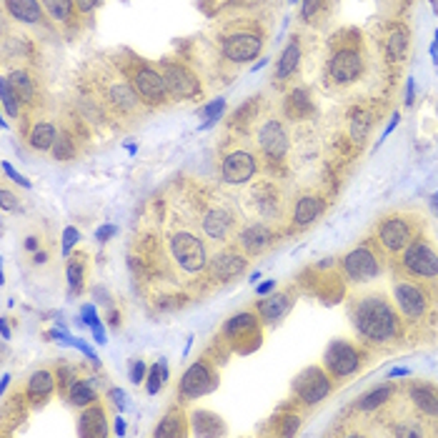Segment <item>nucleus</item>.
Here are the masks:
<instances>
[{
	"label": "nucleus",
	"mask_w": 438,
	"mask_h": 438,
	"mask_svg": "<svg viewBox=\"0 0 438 438\" xmlns=\"http://www.w3.org/2000/svg\"><path fill=\"white\" fill-rule=\"evenodd\" d=\"M351 323L368 343L386 346L401 338V318L383 293H368L351 306Z\"/></svg>",
	"instance_id": "1"
},
{
	"label": "nucleus",
	"mask_w": 438,
	"mask_h": 438,
	"mask_svg": "<svg viewBox=\"0 0 438 438\" xmlns=\"http://www.w3.org/2000/svg\"><path fill=\"white\" fill-rule=\"evenodd\" d=\"M363 366V354L354 343H348L343 338H334L328 343L326 354H323V368L331 373V378H351L354 373L361 371Z\"/></svg>",
	"instance_id": "2"
},
{
	"label": "nucleus",
	"mask_w": 438,
	"mask_h": 438,
	"mask_svg": "<svg viewBox=\"0 0 438 438\" xmlns=\"http://www.w3.org/2000/svg\"><path fill=\"white\" fill-rule=\"evenodd\" d=\"M401 266L413 278H438V253L426 238H413L401 250Z\"/></svg>",
	"instance_id": "3"
},
{
	"label": "nucleus",
	"mask_w": 438,
	"mask_h": 438,
	"mask_svg": "<svg viewBox=\"0 0 438 438\" xmlns=\"http://www.w3.org/2000/svg\"><path fill=\"white\" fill-rule=\"evenodd\" d=\"M170 253L185 273H198L208 266L206 246H203L201 238L188 233V230H178L176 236L170 238Z\"/></svg>",
	"instance_id": "4"
},
{
	"label": "nucleus",
	"mask_w": 438,
	"mask_h": 438,
	"mask_svg": "<svg viewBox=\"0 0 438 438\" xmlns=\"http://www.w3.org/2000/svg\"><path fill=\"white\" fill-rule=\"evenodd\" d=\"M416 238V218L396 213L378 223V243L388 253H401Z\"/></svg>",
	"instance_id": "5"
},
{
	"label": "nucleus",
	"mask_w": 438,
	"mask_h": 438,
	"mask_svg": "<svg viewBox=\"0 0 438 438\" xmlns=\"http://www.w3.org/2000/svg\"><path fill=\"white\" fill-rule=\"evenodd\" d=\"M293 391L306 405H316L331 396V391H334V378H331V373H328L326 368L311 366L295 376Z\"/></svg>",
	"instance_id": "6"
},
{
	"label": "nucleus",
	"mask_w": 438,
	"mask_h": 438,
	"mask_svg": "<svg viewBox=\"0 0 438 438\" xmlns=\"http://www.w3.org/2000/svg\"><path fill=\"white\" fill-rule=\"evenodd\" d=\"M340 268H343V275H346L351 283H368L381 275V261L376 258L371 246L363 243V246H358V248H354L351 253L343 255Z\"/></svg>",
	"instance_id": "7"
},
{
	"label": "nucleus",
	"mask_w": 438,
	"mask_h": 438,
	"mask_svg": "<svg viewBox=\"0 0 438 438\" xmlns=\"http://www.w3.org/2000/svg\"><path fill=\"white\" fill-rule=\"evenodd\" d=\"M131 80H133L136 93L145 100V103L161 105V103L168 100V95H170L168 83H165L163 73H158L156 68L145 66V63H138L136 71H133V75H131Z\"/></svg>",
	"instance_id": "8"
},
{
	"label": "nucleus",
	"mask_w": 438,
	"mask_h": 438,
	"mask_svg": "<svg viewBox=\"0 0 438 438\" xmlns=\"http://www.w3.org/2000/svg\"><path fill=\"white\" fill-rule=\"evenodd\" d=\"M393 298H396V306L403 313V318L411 320V323L421 320L426 316V311H428V293L411 281H396Z\"/></svg>",
	"instance_id": "9"
},
{
	"label": "nucleus",
	"mask_w": 438,
	"mask_h": 438,
	"mask_svg": "<svg viewBox=\"0 0 438 438\" xmlns=\"http://www.w3.org/2000/svg\"><path fill=\"white\" fill-rule=\"evenodd\" d=\"M216 386H218L216 373L210 371V366L206 361H198V363H193V366L183 373L178 391H181V399L190 401V399H201V396L210 393Z\"/></svg>",
	"instance_id": "10"
},
{
	"label": "nucleus",
	"mask_w": 438,
	"mask_h": 438,
	"mask_svg": "<svg viewBox=\"0 0 438 438\" xmlns=\"http://www.w3.org/2000/svg\"><path fill=\"white\" fill-rule=\"evenodd\" d=\"M161 68H163L161 73H163V78L165 83H168V91L173 98L188 100V98H196L198 93H201V83H198V78L185 66L173 63V60H165Z\"/></svg>",
	"instance_id": "11"
},
{
	"label": "nucleus",
	"mask_w": 438,
	"mask_h": 438,
	"mask_svg": "<svg viewBox=\"0 0 438 438\" xmlns=\"http://www.w3.org/2000/svg\"><path fill=\"white\" fill-rule=\"evenodd\" d=\"M361 73H363V58L356 48H338L328 60V75L340 85L354 83Z\"/></svg>",
	"instance_id": "12"
},
{
	"label": "nucleus",
	"mask_w": 438,
	"mask_h": 438,
	"mask_svg": "<svg viewBox=\"0 0 438 438\" xmlns=\"http://www.w3.org/2000/svg\"><path fill=\"white\" fill-rule=\"evenodd\" d=\"M261 48L263 40L253 33H233L223 40V55L230 63H248V60L258 58Z\"/></svg>",
	"instance_id": "13"
},
{
	"label": "nucleus",
	"mask_w": 438,
	"mask_h": 438,
	"mask_svg": "<svg viewBox=\"0 0 438 438\" xmlns=\"http://www.w3.org/2000/svg\"><path fill=\"white\" fill-rule=\"evenodd\" d=\"M221 173H223V181L230 185L248 183L250 178L255 176V158L246 151L228 153V156L223 158Z\"/></svg>",
	"instance_id": "14"
},
{
	"label": "nucleus",
	"mask_w": 438,
	"mask_h": 438,
	"mask_svg": "<svg viewBox=\"0 0 438 438\" xmlns=\"http://www.w3.org/2000/svg\"><path fill=\"white\" fill-rule=\"evenodd\" d=\"M258 143H261V151L268 158H273V161L286 156L288 136H286V128H283L281 120H275V118L266 120L263 128L258 131Z\"/></svg>",
	"instance_id": "15"
},
{
	"label": "nucleus",
	"mask_w": 438,
	"mask_h": 438,
	"mask_svg": "<svg viewBox=\"0 0 438 438\" xmlns=\"http://www.w3.org/2000/svg\"><path fill=\"white\" fill-rule=\"evenodd\" d=\"M243 271H246V258H243L238 250H221V253L213 255V261H210V273L221 283L233 281Z\"/></svg>",
	"instance_id": "16"
},
{
	"label": "nucleus",
	"mask_w": 438,
	"mask_h": 438,
	"mask_svg": "<svg viewBox=\"0 0 438 438\" xmlns=\"http://www.w3.org/2000/svg\"><path fill=\"white\" fill-rule=\"evenodd\" d=\"M226 336L230 340H253L255 346H261V323H258V316L253 313H238L226 323Z\"/></svg>",
	"instance_id": "17"
},
{
	"label": "nucleus",
	"mask_w": 438,
	"mask_h": 438,
	"mask_svg": "<svg viewBox=\"0 0 438 438\" xmlns=\"http://www.w3.org/2000/svg\"><path fill=\"white\" fill-rule=\"evenodd\" d=\"M271 241H273V236H271V230L266 228L263 223H250V226H246V228L238 233V246L248 255L263 253V250L271 246Z\"/></svg>",
	"instance_id": "18"
},
{
	"label": "nucleus",
	"mask_w": 438,
	"mask_h": 438,
	"mask_svg": "<svg viewBox=\"0 0 438 438\" xmlns=\"http://www.w3.org/2000/svg\"><path fill=\"white\" fill-rule=\"evenodd\" d=\"M230 228H233V216L226 208H210L208 213H203V230L213 241H226Z\"/></svg>",
	"instance_id": "19"
},
{
	"label": "nucleus",
	"mask_w": 438,
	"mask_h": 438,
	"mask_svg": "<svg viewBox=\"0 0 438 438\" xmlns=\"http://www.w3.org/2000/svg\"><path fill=\"white\" fill-rule=\"evenodd\" d=\"M298 63H301V40L298 38H291L286 48H283L281 58L275 60V73L273 78L275 80H286L291 78L295 71H298Z\"/></svg>",
	"instance_id": "20"
},
{
	"label": "nucleus",
	"mask_w": 438,
	"mask_h": 438,
	"mask_svg": "<svg viewBox=\"0 0 438 438\" xmlns=\"http://www.w3.org/2000/svg\"><path fill=\"white\" fill-rule=\"evenodd\" d=\"M291 306H293L291 293H273L258 303V316H261L266 323H273V320H281L283 316L291 311Z\"/></svg>",
	"instance_id": "21"
},
{
	"label": "nucleus",
	"mask_w": 438,
	"mask_h": 438,
	"mask_svg": "<svg viewBox=\"0 0 438 438\" xmlns=\"http://www.w3.org/2000/svg\"><path fill=\"white\" fill-rule=\"evenodd\" d=\"M323 213V201L320 196H313V193H308V196H301L295 201V208H293V223L295 226H311L316 218Z\"/></svg>",
	"instance_id": "22"
},
{
	"label": "nucleus",
	"mask_w": 438,
	"mask_h": 438,
	"mask_svg": "<svg viewBox=\"0 0 438 438\" xmlns=\"http://www.w3.org/2000/svg\"><path fill=\"white\" fill-rule=\"evenodd\" d=\"M80 436L95 438V436H108V426H105V413L100 405H91L88 411L80 416L78 421Z\"/></svg>",
	"instance_id": "23"
},
{
	"label": "nucleus",
	"mask_w": 438,
	"mask_h": 438,
	"mask_svg": "<svg viewBox=\"0 0 438 438\" xmlns=\"http://www.w3.org/2000/svg\"><path fill=\"white\" fill-rule=\"evenodd\" d=\"M6 8L8 13L20 23H40L43 20V10H40L38 0H6Z\"/></svg>",
	"instance_id": "24"
},
{
	"label": "nucleus",
	"mask_w": 438,
	"mask_h": 438,
	"mask_svg": "<svg viewBox=\"0 0 438 438\" xmlns=\"http://www.w3.org/2000/svg\"><path fill=\"white\" fill-rule=\"evenodd\" d=\"M408 396H411L413 405H416L419 411H423L426 416H438V393L433 391L431 386L413 383V386L408 388Z\"/></svg>",
	"instance_id": "25"
},
{
	"label": "nucleus",
	"mask_w": 438,
	"mask_h": 438,
	"mask_svg": "<svg viewBox=\"0 0 438 438\" xmlns=\"http://www.w3.org/2000/svg\"><path fill=\"white\" fill-rule=\"evenodd\" d=\"M108 100H111L118 111H133L138 105V93L133 85L128 83H118V85H113L111 91H108Z\"/></svg>",
	"instance_id": "26"
},
{
	"label": "nucleus",
	"mask_w": 438,
	"mask_h": 438,
	"mask_svg": "<svg viewBox=\"0 0 438 438\" xmlns=\"http://www.w3.org/2000/svg\"><path fill=\"white\" fill-rule=\"evenodd\" d=\"M286 113L291 116V118H298V120L306 118V116H311V113H313V103H311V95H308L303 88L293 91L286 98Z\"/></svg>",
	"instance_id": "27"
},
{
	"label": "nucleus",
	"mask_w": 438,
	"mask_h": 438,
	"mask_svg": "<svg viewBox=\"0 0 438 438\" xmlns=\"http://www.w3.org/2000/svg\"><path fill=\"white\" fill-rule=\"evenodd\" d=\"M393 393H396V388H393L391 383H383V386H378V388H373V391L363 393L356 405H358V411H376L378 405H383L386 401L393 399Z\"/></svg>",
	"instance_id": "28"
},
{
	"label": "nucleus",
	"mask_w": 438,
	"mask_h": 438,
	"mask_svg": "<svg viewBox=\"0 0 438 438\" xmlns=\"http://www.w3.org/2000/svg\"><path fill=\"white\" fill-rule=\"evenodd\" d=\"M188 433V428H185V416L181 408H173V411L165 416L161 423H158V428L153 431V436H185Z\"/></svg>",
	"instance_id": "29"
},
{
	"label": "nucleus",
	"mask_w": 438,
	"mask_h": 438,
	"mask_svg": "<svg viewBox=\"0 0 438 438\" xmlns=\"http://www.w3.org/2000/svg\"><path fill=\"white\" fill-rule=\"evenodd\" d=\"M190 423H193V431H196L198 436H216V433H223V423L216 413L196 411Z\"/></svg>",
	"instance_id": "30"
},
{
	"label": "nucleus",
	"mask_w": 438,
	"mask_h": 438,
	"mask_svg": "<svg viewBox=\"0 0 438 438\" xmlns=\"http://www.w3.org/2000/svg\"><path fill=\"white\" fill-rule=\"evenodd\" d=\"M8 83H10V91L18 95L20 103H30V100H33L35 88H33V80L28 78V73L13 71L10 75H8Z\"/></svg>",
	"instance_id": "31"
},
{
	"label": "nucleus",
	"mask_w": 438,
	"mask_h": 438,
	"mask_svg": "<svg viewBox=\"0 0 438 438\" xmlns=\"http://www.w3.org/2000/svg\"><path fill=\"white\" fill-rule=\"evenodd\" d=\"M58 136H55V128L51 123H35L33 131H30V145L35 151H51L55 145Z\"/></svg>",
	"instance_id": "32"
},
{
	"label": "nucleus",
	"mask_w": 438,
	"mask_h": 438,
	"mask_svg": "<svg viewBox=\"0 0 438 438\" xmlns=\"http://www.w3.org/2000/svg\"><path fill=\"white\" fill-rule=\"evenodd\" d=\"M53 386H55V381H53V373L48 371H38L30 376L28 381V393L33 396V399H46L53 393Z\"/></svg>",
	"instance_id": "33"
},
{
	"label": "nucleus",
	"mask_w": 438,
	"mask_h": 438,
	"mask_svg": "<svg viewBox=\"0 0 438 438\" xmlns=\"http://www.w3.org/2000/svg\"><path fill=\"white\" fill-rule=\"evenodd\" d=\"M68 401L73 405H91L95 401V391L88 381H73L71 388H68Z\"/></svg>",
	"instance_id": "34"
},
{
	"label": "nucleus",
	"mask_w": 438,
	"mask_h": 438,
	"mask_svg": "<svg viewBox=\"0 0 438 438\" xmlns=\"http://www.w3.org/2000/svg\"><path fill=\"white\" fill-rule=\"evenodd\" d=\"M405 48H408V33H405V28H396L386 40V58L401 60L403 58Z\"/></svg>",
	"instance_id": "35"
},
{
	"label": "nucleus",
	"mask_w": 438,
	"mask_h": 438,
	"mask_svg": "<svg viewBox=\"0 0 438 438\" xmlns=\"http://www.w3.org/2000/svg\"><path fill=\"white\" fill-rule=\"evenodd\" d=\"M165 381H168V366H165V361H158L156 366L148 371V383H145V391L156 396L161 388L165 386Z\"/></svg>",
	"instance_id": "36"
},
{
	"label": "nucleus",
	"mask_w": 438,
	"mask_h": 438,
	"mask_svg": "<svg viewBox=\"0 0 438 438\" xmlns=\"http://www.w3.org/2000/svg\"><path fill=\"white\" fill-rule=\"evenodd\" d=\"M0 95H3V108H6L8 116H10V118H18L20 116V100H18V95L10 91L8 78L0 80Z\"/></svg>",
	"instance_id": "37"
},
{
	"label": "nucleus",
	"mask_w": 438,
	"mask_h": 438,
	"mask_svg": "<svg viewBox=\"0 0 438 438\" xmlns=\"http://www.w3.org/2000/svg\"><path fill=\"white\" fill-rule=\"evenodd\" d=\"M40 3L48 8V13L55 20H68L73 13V6H75L73 0H40Z\"/></svg>",
	"instance_id": "38"
},
{
	"label": "nucleus",
	"mask_w": 438,
	"mask_h": 438,
	"mask_svg": "<svg viewBox=\"0 0 438 438\" xmlns=\"http://www.w3.org/2000/svg\"><path fill=\"white\" fill-rule=\"evenodd\" d=\"M368 128H371V116L363 111H358L354 116V120H351V136H354V140H363V138L368 136Z\"/></svg>",
	"instance_id": "39"
},
{
	"label": "nucleus",
	"mask_w": 438,
	"mask_h": 438,
	"mask_svg": "<svg viewBox=\"0 0 438 438\" xmlns=\"http://www.w3.org/2000/svg\"><path fill=\"white\" fill-rule=\"evenodd\" d=\"M83 263L78 258H71V263H68V286H71V291H83Z\"/></svg>",
	"instance_id": "40"
},
{
	"label": "nucleus",
	"mask_w": 438,
	"mask_h": 438,
	"mask_svg": "<svg viewBox=\"0 0 438 438\" xmlns=\"http://www.w3.org/2000/svg\"><path fill=\"white\" fill-rule=\"evenodd\" d=\"M223 111H226V98L210 100V103L203 108V116H206V125H203V128H208V125L216 123V120L223 116Z\"/></svg>",
	"instance_id": "41"
},
{
	"label": "nucleus",
	"mask_w": 438,
	"mask_h": 438,
	"mask_svg": "<svg viewBox=\"0 0 438 438\" xmlns=\"http://www.w3.org/2000/svg\"><path fill=\"white\" fill-rule=\"evenodd\" d=\"M53 156H55V161H68V158H73V140L68 136H60L58 140H55V145H53Z\"/></svg>",
	"instance_id": "42"
},
{
	"label": "nucleus",
	"mask_w": 438,
	"mask_h": 438,
	"mask_svg": "<svg viewBox=\"0 0 438 438\" xmlns=\"http://www.w3.org/2000/svg\"><path fill=\"white\" fill-rule=\"evenodd\" d=\"M323 3H326V0H303L301 18L306 20V23H313V20L318 18L320 10H323Z\"/></svg>",
	"instance_id": "43"
},
{
	"label": "nucleus",
	"mask_w": 438,
	"mask_h": 438,
	"mask_svg": "<svg viewBox=\"0 0 438 438\" xmlns=\"http://www.w3.org/2000/svg\"><path fill=\"white\" fill-rule=\"evenodd\" d=\"M80 323H83V326H91V328L100 326V318H98V313H95V308H93L91 303L80 308Z\"/></svg>",
	"instance_id": "44"
},
{
	"label": "nucleus",
	"mask_w": 438,
	"mask_h": 438,
	"mask_svg": "<svg viewBox=\"0 0 438 438\" xmlns=\"http://www.w3.org/2000/svg\"><path fill=\"white\" fill-rule=\"evenodd\" d=\"M80 241V230L73 228V226H68L66 230H63V253H71V248L75 246V243Z\"/></svg>",
	"instance_id": "45"
},
{
	"label": "nucleus",
	"mask_w": 438,
	"mask_h": 438,
	"mask_svg": "<svg viewBox=\"0 0 438 438\" xmlns=\"http://www.w3.org/2000/svg\"><path fill=\"white\" fill-rule=\"evenodd\" d=\"M145 373H148V366H145L143 361H133L131 363V381L136 383V386L145 381Z\"/></svg>",
	"instance_id": "46"
},
{
	"label": "nucleus",
	"mask_w": 438,
	"mask_h": 438,
	"mask_svg": "<svg viewBox=\"0 0 438 438\" xmlns=\"http://www.w3.org/2000/svg\"><path fill=\"white\" fill-rule=\"evenodd\" d=\"M3 173H6V176L10 178V181H15L18 185H23V188H30V181H28L26 176H20L18 170H13V165L8 163V161L3 163Z\"/></svg>",
	"instance_id": "47"
},
{
	"label": "nucleus",
	"mask_w": 438,
	"mask_h": 438,
	"mask_svg": "<svg viewBox=\"0 0 438 438\" xmlns=\"http://www.w3.org/2000/svg\"><path fill=\"white\" fill-rule=\"evenodd\" d=\"M108 399L113 401V405H116L118 411L125 408V391H120V388H111V391H108Z\"/></svg>",
	"instance_id": "48"
},
{
	"label": "nucleus",
	"mask_w": 438,
	"mask_h": 438,
	"mask_svg": "<svg viewBox=\"0 0 438 438\" xmlns=\"http://www.w3.org/2000/svg\"><path fill=\"white\" fill-rule=\"evenodd\" d=\"M286 421L288 423L281 428V433L283 436H293V433L298 431V426H301V419H298V416H291V419H286Z\"/></svg>",
	"instance_id": "49"
},
{
	"label": "nucleus",
	"mask_w": 438,
	"mask_h": 438,
	"mask_svg": "<svg viewBox=\"0 0 438 438\" xmlns=\"http://www.w3.org/2000/svg\"><path fill=\"white\" fill-rule=\"evenodd\" d=\"M116 233H118V228H116V226H103V228L95 230V238H98L100 243H105L108 238L116 236Z\"/></svg>",
	"instance_id": "50"
},
{
	"label": "nucleus",
	"mask_w": 438,
	"mask_h": 438,
	"mask_svg": "<svg viewBox=\"0 0 438 438\" xmlns=\"http://www.w3.org/2000/svg\"><path fill=\"white\" fill-rule=\"evenodd\" d=\"M13 208H18V198L8 188H3V210H13Z\"/></svg>",
	"instance_id": "51"
},
{
	"label": "nucleus",
	"mask_w": 438,
	"mask_h": 438,
	"mask_svg": "<svg viewBox=\"0 0 438 438\" xmlns=\"http://www.w3.org/2000/svg\"><path fill=\"white\" fill-rule=\"evenodd\" d=\"M71 346L80 348V351H83V354H85V356H88V358H91V361H93V363H100V361H98V358H95V354H93V348H91V346H85V343H83V340H80V338H78V340L73 338V340H71Z\"/></svg>",
	"instance_id": "52"
},
{
	"label": "nucleus",
	"mask_w": 438,
	"mask_h": 438,
	"mask_svg": "<svg viewBox=\"0 0 438 438\" xmlns=\"http://www.w3.org/2000/svg\"><path fill=\"white\" fill-rule=\"evenodd\" d=\"M75 3V8H78L80 13H91L93 8L100 6V0H73Z\"/></svg>",
	"instance_id": "53"
},
{
	"label": "nucleus",
	"mask_w": 438,
	"mask_h": 438,
	"mask_svg": "<svg viewBox=\"0 0 438 438\" xmlns=\"http://www.w3.org/2000/svg\"><path fill=\"white\" fill-rule=\"evenodd\" d=\"M393 433L396 436H421V428H403V426H399Z\"/></svg>",
	"instance_id": "54"
},
{
	"label": "nucleus",
	"mask_w": 438,
	"mask_h": 438,
	"mask_svg": "<svg viewBox=\"0 0 438 438\" xmlns=\"http://www.w3.org/2000/svg\"><path fill=\"white\" fill-rule=\"evenodd\" d=\"M399 123H401V116H399V113H396V116H393V118H391V123H388V128H386V131H383V138L391 136L393 128H396V125H399ZM383 138H381V140H383ZM381 140H378V143H381Z\"/></svg>",
	"instance_id": "55"
},
{
	"label": "nucleus",
	"mask_w": 438,
	"mask_h": 438,
	"mask_svg": "<svg viewBox=\"0 0 438 438\" xmlns=\"http://www.w3.org/2000/svg\"><path fill=\"white\" fill-rule=\"evenodd\" d=\"M403 376H411V371L408 368H391L388 371V378H403Z\"/></svg>",
	"instance_id": "56"
},
{
	"label": "nucleus",
	"mask_w": 438,
	"mask_h": 438,
	"mask_svg": "<svg viewBox=\"0 0 438 438\" xmlns=\"http://www.w3.org/2000/svg\"><path fill=\"white\" fill-rule=\"evenodd\" d=\"M413 95H416V85H413V80H408V85H405V103L408 105L413 103Z\"/></svg>",
	"instance_id": "57"
},
{
	"label": "nucleus",
	"mask_w": 438,
	"mask_h": 438,
	"mask_svg": "<svg viewBox=\"0 0 438 438\" xmlns=\"http://www.w3.org/2000/svg\"><path fill=\"white\" fill-rule=\"evenodd\" d=\"M93 338L98 340V343H105V328H103V323L93 328Z\"/></svg>",
	"instance_id": "58"
},
{
	"label": "nucleus",
	"mask_w": 438,
	"mask_h": 438,
	"mask_svg": "<svg viewBox=\"0 0 438 438\" xmlns=\"http://www.w3.org/2000/svg\"><path fill=\"white\" fill-rule=\"evenodd\" d=\"M275 288V281H266V283H261V286H258V295H266V293H271V291H273Z\"/></svg>",
	"instance_id": "59"
},
{
	"label": "nucleus",
	"mask_w": 438,
	"mask_h": 438,
	"mask_svg": "<svg viewBox=\"0 0 438 438\" xmlns=\"http://www.w3.org/2000/svg\"><path fill=\"white\" fill-rule=\"evenodd\" d=\"M113 431L118 433V436H125V423H123V419H116V423H113Z\"/></svg>",
	"instance_id": "60"
},
{
	"label": "nucleus",
	"mask_w": 438,
	"mask_h": 438,
	"mask_svg": "<svg viewBox=\"0 0 438 438\" xmlns=\"http://www.w3.org/2000/svg\"><path fill=\"white\" fill-rule=\"evenodd\" d=\"M0 334H3V340L10 338V328H8V320H6V318L0 320Z\"/></svg>",
	"instance_id": "61"
},
{
	"label": "nucleus",
	"mask_w": 438,
	"mask_h": 438,
	"mask_svg": "<svg viewBox=\"0 0 438 438\" xmlns=\"http://www.w3.org/2000/svg\"><path fill=\"white\" fill-rule=\"evenodd\" d=\"M26 248H28V250H35V248H38V238H28V241H26Z\"/></svg>",
	"instance_id": "62"
},
{
	"label": "nucleus",
	"mask_w": 438,
	"mask_h": 438,
	"mask_svg": "<svg viewBox=\"0 0 438 438\" xmlns=\"http://www.w3.org/2000/svg\"><path fill=\"white\" fill-rule=\"evenodd\" d=\"M433 198H436V201H438V193H436V196H433Z\"/></svg>",
	"instance_id": "63"
},
{
	"label": "nucleus",
	"mask_w": 438,
	"mask_h": 438,
	"mask_svg": "<svg viewBox=\"0 0 438 438\" xmlns=\"http://www.w3.org/2000/svg\"><path fill=\"white\" fill-rule=\"evenodd\" d=\"M291 3H298V0H291Z\"/></svg>",
	"instance_id": "64"
}]
</instances>
